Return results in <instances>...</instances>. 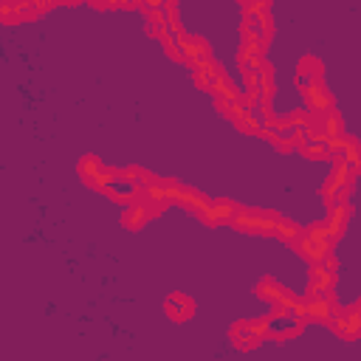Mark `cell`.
Listing matches in <instances>:
<instances>
[{
  "instance_id": "cell-1",
  "label": "cell",
  "mask_w": 361,
  "mask_h": 361,
  "mask_svg": "<svg viewBox=\"0 0 361 361\" xmlns=\"http://www.w3.org/2000/svg\"><path fill=\"white\" fill-rule=\"evenodd\" d=\"M240 231H254V234H274L279 217L274 212H262V209H237L234 220H231Z\"/></svg>"
},
{
  "instance_id": "cell-10",
  "label": "cell",
  "mask_w": 361,
  "mask_h": 361,
  "mask_svg": "<svg viewBox=\"0 0 361 361\" xmlns=\"http://www.w3.org/2000/svg\"><path fill=\"white\" fill-rule=\"evenodd\" d=\"M276 237H282V240H288V243H293V240H299L302 237V228L296 226V223H290V220H285V217H279V223H276V231H274Z\"/></svg>"
},
{
  "instance_id": "cell-2",
  "label": "cell",
  "mask_w": 361,
  "mask_h": 361,
  "mask_svg": "<svg viewBox=\"0 0 361 361\" xmlns=\"http://www.w3.org/2000/svg\"><path fill=\"white\" fill-rule=\"evenodd\" d=\"M330 327L344 336V338H355L361 333V310L358 307H350V310H336L333 319H330Z\"/></svg>"
},
{
  "instance_id": "cell-9",
  "label": "cell",
  "mask_w": 361,
  "mask_h": 361,
  "mask_svg": "<svg viewBox=\"0 0 361 361\" xmlns=\"http://www.w3.org/2000/svg\"><path fill=\"white\" fill-rule=\"evenodd\" d=\"M257 293H259V296H265V299H271V302H274L276 307L293 299V296H290V293H288V290H285L282 285H276L274 279H262V282L257 285Z\"/></svg>"
},
{
  "instance_id": "cell-4",
  "label": "cell",
  "mask_w": 361,
  "mask_h": 361,
  "mask_svg": "<svg viewBox=\"0 0 361 361\" xmlns=\"http://www.w3.org/2000/svg\"><path fill=\"white\" fill-rule=\"evenodd\" d=\"M305 313L307 319H319V322H330L333 319V299L324 293V296H307L305 299Z\"/></svg>"
},
{
  "instance_id": "cell-3",
  "label": "cell",
  "mask_w": 361,
  "mask_h": 361,
  "mask_svg": "<svg viewBox=\"0 0 361 361\" xmlns=\"http://www.w3.org/2000/svg\"><path fill=\"white\" fill-rule=\"evenodd\" d=\"M234 214H237V206L231 200H212L200 212V220H206V223H223V220H234Z\"/></svg>"
},
{
  "instance_id": "cell-7",
  "label": "cell",
  "mask_w": 361,
  "mask_h": 361,
  "mask_svg": "<svg viewBox=\"0 0 361 361\" xmlns=\"http://www.w3.org/2000/svg\"><path fill=\"white\" fill-rule=\"evenodd\" d=\"M302 93H305V99H307L310 110L322 113V110H327V107H330V93L324 90V85H322V82H313V85L302 87Z\"/></svg>"
},
{
  "instance_id": "cell-5",
  "label": "cell",
  "mask_w": 361,
  "mask_h": 361,
  "mask_svg": "<svg viewBox=\"0 0 361 361\" xmlns=\"http://www.w3.org/2000/svg\"><path fill=\"white\" fill-rule=\"evenodd\" d=\"M347 220H350V206H347V203H341V206H330V214H327V220H324L322 226H324L327 237H330V240H336V237L344 231Z\"/></svg>"
},
{
  "instance_id": "cell-6",
  "label": "cell",
  "mask_w": 361,
  "mask_h": 361,
  "mask_svg": "<svg viewBox=\"0 0 361 361\" xmlns=\"http://www.w3.org/2000/svg\"><path fill=\"white\" fill-rule=\"evenodd\" d=\"M166 313H169L175 322H186V319L195 313V302H192L189 296H183V293H172V296L166 299Z\"/></svg>"
},
{
  "instance_id": "cell-8",
  "label": "cell",
  "mask_w": 361,
  "mask_h": 361,
  "mask_svg": "<svg viewBox=\"0 0 361 361\" xmlns=\"http://www.w3.org/2000/svg\"><path fill=\"white\" fill-rule=\"evenodd\" d=\"M152 206H147V200H138V203H130L127 206V212H124V226H130V228H138V226H144L149 217H152Z\"/></svg>"
}]
</instances>
